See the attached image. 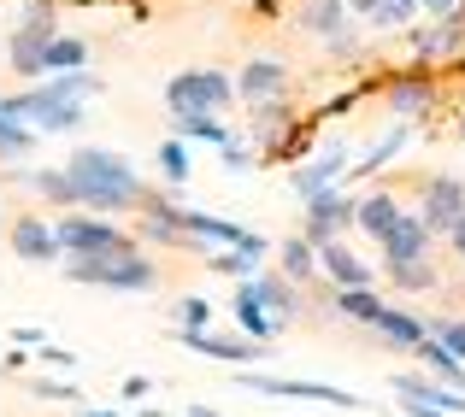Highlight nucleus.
Masks as SVG:
<instances>
[{
	"mask_svg": "<svg viewBox=\"0 0 465 417\" xmlns=\"http://www.w3.org/2000/svg\"><path fill=\"white\" fill-rule=\"evenodd\" d=\"M454 136H460V141H465V112H460V118H454Z\"/></svg>",
	"mask_w": 465,
	"mask_h": 417,
	"instance_id": "nucleus-49",
	"label": "nucleus"
},
{
	"mask_svg": "<svg viewBox=\"0 0 465 417\" xmlns=\"http://www.w3.org/2000/svg\"><path fill=\"white\" fill-rule=\"evenodd\" d=\"M401 412H407V417H442V412H430V406H424V400H401Z\"/></svg>",
	"mask_w": 465,
	"mask_h": 417,
	"instance_id": "nucleus-45",
	"label": "nucleus"
},
{
	"mask_svg": "<svg viewBox=\"0 0 465 417\" xmlns=\"http://www.w3.org/2000/svg\"><path fill=\"white\" fill-rule=\"evenodd\" d=\"M30 394L35 400H65V406H83V388L77 383H59V376H35Z\"/></svg>",
	"mask_w": 465,
	"mask_h": 417,
	"instance_id": "nucleus-36",
	"label": "nucleus"
},
{
	"mask_svg": "<svg viewBox=\"0 0 465 417\" xmlns=\"http://www.w3.org/2000/svg\"><path fill=\"white\" fill-rule=\"evenodd\" d=\"M330 305H336L341 317H353V324L371 329V324H377V312H383L389 300H383L377 288H336V294H330Z\"/></svg>",
	"mask_w": 465,
	"mask_h": 417,
	"instance_id": "nucleus-28",
	"label": "nucleus"
},
{
	"mask_svg": "<svg viewBox=\"0 0 465 417\" xmlns=\"http://www.w3.org/2000/svg\"><path fill=\"white\" fill-rule=\"evenodd\" d=\"M236 94L248 106L283 101V94H289V65H283V59H272V53H265V59H248V65L236 71Z\"/></svg>",
	"mask_w": 465,
	"mask_h": 417,
	"instance_id": "nucleus-14",
	"label": "nucleus"
},
{
	"mask_svg": "<svg viewBox=\"0 0 465 417\" xmlns=\"http://www.w3.org/2000/svg\"><path fill=\"white\" fill-rule=\"evenodd\" d=\"M83 417H118V412H94V406H83Z\"/></svg>",
	"mask_w": 465,
	"mask_h": 417,
	"instance_id": "nucleus-48",
	"label": "nucleus"
},
{
	"mask_svg": "<svg viewBox=\"0 0 465 417\" xmlns=\"http://www.w3.org/2000/svg\"><path fill=\"white\" fill-rule=\"evenodd\" d=\"M12 341H35V347H42V341H47V329H35V324H18V329H12Z\"/></svg>",
	"mask_w": 465,
	"mask_h": 417,
	"instance_id": "nucleus-44",
	"label": "nucleus"
},
{
	"mask_svg": "<svg viewBox=\"0 0 465 417\" xmlns=\"http://www.w3.org/2000/svg\"><path fill=\"white\" fill-rule=\"evenodd\" d=\"M277 276L295 282V288H301V282H318V247L301 241V236H289L283 247H277Z\"/></svg>",
	"mask_w": 465,
	"mask_h": 417,
	"instance_id": "nucleus-22",
	"label": "nucleus"
},
{
	"mask_svg": "<svg viewBox=\"0 0 465 417\" xmlns=\"http://www.w3.org/2000/svg\"><path fill=\"white\" fill-rule=\"evenodd\" d=\"M448 247H454V259L465 265V218H460V224H454V229H448Z\"/></svg>",
	"mask_w": 465,
	"mask_h": 417,
	"instance_id": "nucleus-43",
	"label": "nucleus"
},
{
	"mask_svg": "<svg viewBox=\"0 0 465 417\" xmlns=\"http://www.w3.org/2000/svg\"><path fill=\"white\" fill-rule=\"evenodd\" d=\"M159 177H165V189H183V182H189V170H194V159H189V141H177L171 136L165 147H159Z\"/></svg>",
	"mask_w": 465,
	"mask_h": 417,
	"instance_id": "nucleus-31",
	"label": "nucleus"
},
{
	"mask_svg": "<svg viewBox=\"0 0 465 417\" xmlns=\"http://www.w3.org/2000/svg\"><path fill=\"white\" fill-rule=\"evenodd\" d=\"M35 359H42V364H77V359H71L65 347H47V341H42V347H35Z\"/></svg>",
	"mask_w": 465,
	"mask_h": 417,
	"instance_id": "nucleus-42",
	"label": "nucleus"
},
{
	"mask_svg": "<svg viewBox=\"0 0 465 417\" xmlns=\"http://www.w3.org/2000/svg\"><path fill=\"white\" fill-rule=\"evenodd\" d=\"M348 24H353V18H348V0H301V6H295V30L318 35V42L341 35Z\"/></svg>",
	"mask_w": 465,
	"mask_h": 417,
	"instance_id": "nucleus-20",
	"label": "nucleus"
},
{
	"mask_svg": "<svg viewBox=\"0 0 465 417\" xmlns=\"http://www.w3.org/2000/svg\"><path fill=\"white\" fill-rule=\"evenodd\" d=\"M6 247L18 253L24 265H54V259H65L59 253V236H54V224H47L42 212H18L6 224Z\"/></svg>",
	"mask_w": 465,
	"mask_h": 417,
	"instance_id": "nucleus-10",
	"label": "nucleus"
},
{
	"mask_svg": "<svg viewBox=\"0 0 465 417\" xmlns=\"http://www.w3.org/2000/svg\"><path fill=\"white\" fill-rule=\"evenodd\" d=\"M371 335H377V347H401V353H412L424 341V317L419 312H407V305H383L377 312V324H371Z\"/></svg>",
	"mask_w": 465,
	"mask_h": 417,
	"instance_id": "nucleus-18",
	"label": "nucleus"
},
{
	"mask_svg": "<svg viewBox=\"0 0 465 417\" xmlns=\"http://www.w3.org/2000/svg\"><path fill=\"white\" fill-rule=\"evenodd\" d=\"M18 177L24 182H30V189L35 194H42V200L47 206H65V212H77V189H71V177H65V165H54V170H18Z\"/></svg>",
	"mask_w": 465,
	"mask_h": 417,
	"instance_id": "nucleus-25",
	"label": "nucleus"
},
{
	"mask_svg": "<svg viewBox=\"0 0 465 417\" xmlns=\"http://www.w3.org/2000/svg\"><path fill=\"white\" fill-rule=\"evenodd\" d=\"M377 253H383V265H412V259H430V253H436V236L407 212L383 241H377Z\"/></svg>",
	"mask_w": 465,
	"mask_h": 417,
	"instance_id": "nucleus-16",
	"label": "nucleus"
},
{
	"mask_svg": "<svg viewBox=\"0 0 465 417\" xmlns=\"http://www.w3.org/2000/svg\"><path fill=\"white\" fill-rule=\"evenodd\" d=\"M253 300L265 305V317H272L277 329H289L301 317V288H295V282H283L277 271L272 276H253Z\"/></svg>",
	"mask_w": 465,
	"mask_h": 417,
	"instance_id": "nucleus-19",
	"label": "nucleus"
},
{
	"mask_svg": "<svg viewBox=\"0 0 465 417\" xmlns=\"http://www.w3.org/2000/svg\"><path fill=\"white\" fill-rule=\"evenodd\" d=\"M371 6H377V0H348V18L365 24V18H371Z\"/></svg>",
	"mask_w": 465,
	"mask_h": 417,
	"instance_id": "nucleus-46",
	"label": "nucleus"
},
{
	"mask_svg": "<svg viewBox=\"0 0 465 417\" xmlns=\"http://www.w3.org/2000/svg\"><path fill=\"white\" fill-rule=\"evenodd\" d=\"M142 417H159V412H142Z\"/></svg>",
	"mask_w": 465,
	"mask_h": 417,
	"instance_id": "nucleus-50",
	"label": "nucleus"
},
{
	"mask_svg": "<svg viewBox=\"0 0 465 417\" xmlns=\"http://www.w3.org/2000/svg\"><path fill=\"white\" fill-rule=\"evenodd\" d=\"M407 218V206L395 200L389 189H371V194H353V229H365L371 241H383L389 229Z\"/></svg>",
	"mask_w": 465,
	"mask_h": 417,
	"instance_id": "nucleus-17",
	"label": "nucleus"
},
{
	"mask_svg": "<svg viewBox=\"0 0 465 417\" xmlns=\"http://www.w3.org/2000/svg\"><path fill=\"white\" fill-rule=\"evenodd\" d=\"M341 229H353V194L348 189L312 194V200H307V218H301V241L330 247V241H341Z\"/></svg>",
	"mask_w": 465,
	"mask_h": 417,
	"instance_id": "nucleus-9",
	"label": "nucleus"
},
{
	"mask_svg": "<svg viewBox=\"0 0 465 417\" xmlns=\"http://www.w3.org/2000/svg\"><path fill=\"white\" fill-rule=\"evenodd\" d=\"M177 341L189 353H201V359H218V364H260L265 353V341H248V335H206V329H177Z\"/></svg>",
	"mask_w": 465,
	"mask_h": 417,
	"instance_id": "nucleus-12",
	"label": "nucleus"
},
{
	"mask_svg": "<svg viewBox=\"0 0 465 417\" xmlns=\"http://www.w3.org/2000/svg\"><path fill=\"white\" fill-rule=\"evenodd\" d=\"M206 265H213L218 276H236V282H253V276H260V265H253L248 253H236V247H213V253H206Z\"/></svg>",
	"mask_w": 465,
	"mask_h": 417,
	"instance_id": "nucleus-34",
	"label": "nucleus"
},
{
	"mask_svg": "<svg viewBox=\"0 0 465 417\" xmlns=\"http://www.w3.org/2000/svg\"><path fill=\"white\" fill-rule=\"evenodd\" d=\"M54 35H59V24H18V30L6 35V59L24 82L47 77V42H54Z\"/></svg>",
	"mask_w": 465,
	"mask_h": 417,
	"instance_id": "nucleus-11",
	"label": "nucleus"
},
{
	"mask_svg": "<svg viewBox=\"0 0 465 417\" xmlns=\"http://www.w3.org/2000/svg\"><path fill=\"white\" fill-rule=\"evenodd\" d=\"M407 141H412V124H395L383 141H371V147H365V159H353V165H348V177H377L383 165H395V153H401Z\"/></svg>",
	"mask_w": 465,
	"mask_h": 417,
	"instance_id": "nucleus-23",
	"label": "nucleus"
},
{
	"mask_svg": "<svg viewBox=\"0 0 465 417\" xmlns=\"http://www.w3.org/2000/svg\"><path fill=\"white\" fill-rule=\"evenodd\" d=\"M330 59H341V65H353V59H360V30H353V24H348V30H341V35H330Z\"/></svg>",
	"mask_w": 465,
	"mask_h": 417,
	"instance_id": "nucleus-38",
	"label": "nucleus"
},
{
	"mask_svg": "<svg viewBox=\"0 0 465 417\" xmlns=\"http://www.w3.org/2000/svg\"><path fill=\"white\" fill-rule=\"evenodd\" d=\"M218 153H224V170H230V177H242V170H253V165H260L253 141H236V136H230L224 147H218Z\"/></svg>",
	"mask_w": 465,
	"mask_h": 417,
	"instance_id": "nucleus-37",
	"label": "nucleus"
},
{
	"mask_svg": "<svg viewBox=\"0 0 465 417\" xmlns=\"http://www.w3.org/2000/svg\"><path fill=\"white\" fill-rule=\"evenodd\" d=\"M65 71H89V42L83 35H54L47 42V77H65Z\"/></svg>",
	"mask_w": 465,
	"mask_h": 417,
	"instance_id": "nucleus-29",
	"label": "nucleus"
},
{
	"mask_svg": "<svg viewBox=\"0 0 465 417\" xmlns=\"http://www.w3.org/2000/svg\"><path fill=\"white\" fill-rule=\"evenodd\" d=\"M171 317H177V329H206V324H213V300H201V294H183V300L171 305Z\"/></svg>",
	"mask_w": 465,
	"mask_h": 417,
	"instance_id": "nucleus-35",
	"label": "nucleus"
},
{
	"mask_svg": "<svg viewBox=\"0 0 465 417\" xmlns=\"http://www.w3.org/2000/svg\"><path fill=\"white\" fill-rule=\"evenodd\" d=\"M412 18H419V0H377L365 24H371V30H407Z\"/></svg>",
	"mask_w": 465,
	"mask_h": 417,
	"instance_id": "nucleus-33",
	"label": "nucleus"
},
{
	"mask_svg": "<svg viewBox=\"0 0 465 417\" xmlns=\"http://www.w3.org/2000/svg\"><path fill=\"white\" fill-rule=\"evenodd\" d=\"M460 0H419V12H424V24H436V18H448Z\"/></svg>",
	"mask_w": 465,
	"mask_h": 417,
	"instance_id": "nucleus-41",
	"label": "nucleus"
},
{
	"mask_svg": "<svg viewBox=\"0 0 465 417\" xmlns=\"http://www.w3.org/2000/svg\"><path fill=\"white\" fill-rule=\"evenodd\" d=\"M389 388H395L401 400H424V406L442 412V417H465V394H460V388L436 383V376H424V371H401Z\"/></svg>",
	"mask_w": 465,
	"mask_h": 417,
	"instance_id": "nucleus-15",
	"label": "nucleus"
},
{
	"mask_svg": "<svg viewBox=\"0 0 465 417\" xmlns=\"http://www.w3.org/2000/svg\"><path fill=\"white\" fill-rule=\"evenodd\" d=\"M230 101H236V77H224L218 65H189L165 82L171 112H213L218 118V112H230Z\"/></svg>",
	"mask_w": 465,
	"mask_h": 417,
	"instance_id": "nucleus-4",
	"label": "nucleus"
},
{
	"mask_svg": "<svg viewBox=\"0 0 465 417\" xmlns=\"http://www.w3.org/2000/svg\"><path fill=\"white\" fill-rule=\"evenodd\" d=\"M419 218L430 236H448V229L465 218V182L454 177V170H436V177H424L419 182Z\"/></svg>",
	"mask_w": 465,
	"mask_h": 417,
	"instance_id": "nucleus-7",
	"label": "nucleus"
},
{
	"mask_svg": "<svg viewBox=\"0 0 465 417\" xmlns=\"http://www.w3.org/2000/svg\"><path fill=\"white\" fill-rule=\"evenodd\" d=\"M171 136H177V141L224 147V141H230V130H224V118H213V112H171Z\"/></svg>",
	"mask_w": 465,
	"mask_h": 417,
	"instance_id": "nucleus-24",
	"label": "nucleus"
},
{
	"mask_svg": "<svg viewBox=\"0 0 465 417\" xmlns=\"http://www.w3.org/2000/svg\"><path fill=\"white\" fill-rule=\"evenodd\" d=\"M42 82H47V94H59V101H83V106L106 89L94 71H65V77H42Z\"/></svg>",
	"mask_w": 465,
	"mask_h": 417,
	"instance_id": "nucleus-30",
	"label": "nucleus"
},
{
	"mask_svg": "<svg viewBox=\"0 0 465 417\" xmlns=\"http://www.w3.org/2000/svg\"><path fill=\"white\" fill-rule=\"evenodd\" d=\"M424 335L442 341V347L465 364V317H460V312H448V317H424Z\"/></svg>",
	"mask_w": 465,
	"mask_h": 417,
	"instance_id": "nucleus-32",
	"label": "nucleus"
},
{
	"mask_svg": "<svg viewBox=\"0 0 465 417\" xmlns=\"http://www.w3.org/2000/svg\"><path fill=\"white\" fill-rule=\"evenodd\" d=\"M54 236H59V253L65 259H89V253H113V247H124V229L113 224V218H94V212H65V218H54Z\"/></svg>",
	"mask_w": 465,
	"mask_h": 417,
	"instance_id": "nucleus-6",
	"label": "nucleus"
},
{
	"mask_svg": "<svg viewBox=\"0 0 465 417\" xmlns=\"http://www.w3.org/2000/svg\"><path fill=\"white\" fill-rule=\"evenodd\" d=\"M365 94H383L389 118H395V124H412V118L436 112V65H419V59H412L407 71L371 77V82H365Z\"/></svg>",
	"mask_w": 465,
	"mask_h": 417,
	"instance_id": "nucleus-3",
	"label": "nucleus"
},
{
	"mask_svg": "<svg viewBox=\"0 0 465 417\" xmlns=\"http://www.w3.org/2000/svg\"><path fill=\"white\" fill-rule=\"evenodd\" d=\"M348 165H353L348 141H330V147H312V153L301 159L295 170H289V189H295L301 200H312V194H324V189H341V177H348Z\"/></svg>",
	"mask_w": 465,
	"mask_h": 417,
	"instance_id": "nucleus-8",
	"label": "nucleus"
},
{
	"mask_svg": "<svg viewBox=\"0 0 465 417\" xmlns=\"http://www.w3.org/2000/svg\"><path fill=\"white\" fill-rule=\"evenodd\" d=\"M71 282H89V288H113V294H148L159 282V265L142 253V241L130 236L113 253H89V259H65Z\"/></svg>",
	"mask_w": 465,
	"mask_h": 417,
	"instance_id": "nucleus-2",
	"label": "nucleus"
},
{
	"mask_svg": "<svg viewBox=\"0 0 465 417\" xmlns=\"http://www.w3.org/2000/svg\"><path fill=\"white\" fill-rule=\"evenodd\" d=\"M383 276L395 282L401 294H436V288H442V271H436V259H412V265H383Z\"/></svg>",
	"mask_w": 465,
	"mask_h": 417,
	"instance_id": "nucleus-27",
	"label": "nucleus"
},
{
	"mask_svg": "<svg viewBox=\"0 0 465 417\" xmlns=\"http://www.w3.org/2000/svg\"><path fill=\"white\" fill-rule=\"evenodd\" d=\"M65 177L77 189V212H94V218L142 212V194H148L142 170L124 153H113V147H77L65 159Z\"/></svg>",
	"mask_w": 465,
	"mask_h": 417,
	"instance_id": "nucleus-1",
	"label": "nucleus"
},
{
	"mask_svg": "<svg viewBox=\"0 0 465 417\" xmlns=\"http://www.w3.org/2000/svg\"><path fill=\"white\" fill-rule=\"evenodd\" d=\"M318 276H324L330 288H377V265L360 259L348 241H330V247H318Z\"/></svg>",
	"mask_w": 465,
	"mask_h": 417,
	"instance_id": "nucleus-13",
	"label": "nucleus"
},
{
	"mask_svg": "<svg viewBox=\"0 0 465 417\" xmlns=\"http://www.w3.org/2000/svg\"><path fill=\"white\" fill-rule=\"evenodd\" d=\"M118 394H124L130 406H142V394H153V383H148V376H124V388H118Z\"/></svg>",
	"mask_w": 465,
	"mask_h": 417,
	"instance_id": "nucleus-40",
	"label": "nucleus"
},
{
	"mask_svg": "<svg viewBox=\"0 0 465 417\" xmlns=\"http://www.w3.org/2000/svg\"><path fill=\"white\" fill-rule=\"evenodd\" d=\"M230 312H236V335H248V341H272V335H283V329L265 317V305L253 300V282H242V288H236Z\"/></svg>",
	"mask_w": 465,
	"mask_h": 417,
	"instance_id": "nucleus-21",
	"label": "nucleus"
},
{
	"mask_svg": "<svg viewBox=\"0 0 465 417\" xmlns=\"http://www.w3.org/2000/svg\"><path fill=\"white\" fill-rule=\"evenodd\" d=\"M242 394H272V400H307V406H341V412H365L360 394L330 383H301V376H265V371H236Z\"/></svg>",
	"mask_w": 465,
	"mask_h": 417,
	"instance_id": "nucleus-5",
	"label": "nucleus"
},
{
	"mask_svg": "<svg viewBox=\"0 0 465 417\" xmlns=\"http://www.w3.org/2000/svg\"><path fill=\"white\" fill-rule=\"evenodd\" d=\"M189 417H218V412L213 406H189Z\"/></svg>",
	"mask_w": 465,
	"mask_h": 417,
	"instance_id": "nucleus-47",
	"label": "nucleus"
},
{
	"mask_svg": "<svg viewBox=\"0 0 465 417\" xmlns=\"http://www.w3.org/2000/svg\"><path fill=\"white\" fill-rule=\"evenodd\" d=\"M18 24H59V18H54V0H30Z\"/></svg>",
	"mask_w": 465,
	"mask_h": 417,
	"instance_id": "nucleus-39",
	"label": "nucleus"
},
{
	"mask_svg": "<svg viewBox=\"0 0 465 417\" xmlns=\"http://www.w3.org/2000/svg\"><path fill=\"white\" fill-rule=\"evenodd\" d=\"M412 353H419L424 376H436V383H448V388H465V364H460L454 353L442 347V341H430V335H424V341H419V347H412Z\"/></svg>",
	"mask_w": 465,
	"mask_h": 417,
	"instance_id": "nucleus-26",
	"label": "nucleus"
}]
</instances>
